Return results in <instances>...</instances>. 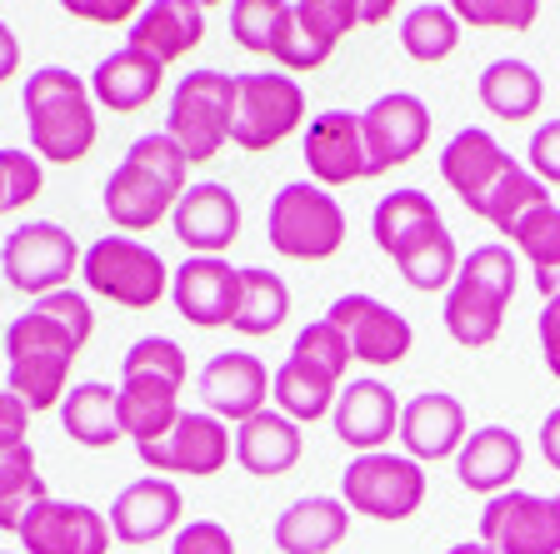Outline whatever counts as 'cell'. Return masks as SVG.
<instances>
[{"instance_id": "obj_33", "label": "cell", "mask_w": 560, "mask_h": 554, "mask_svg": "<svg viewBox=\"0 0 560 554\" xmlns=\"http://www.w3.org/2000/svg\"><path fill=\"white\" fill-rule=\"evenodd\" d=\"M336 385L340 380H330L326 369H315L311 359H301V355H291L285 365L270 375V394H276V410L280 415H291L295 425H311V420H320V415H330L336 410Z\"/></svg>"}, {"instance_id": "obj_47", "label": "cell", "mask_w": 560, "mask_h": 554, "mask_svg": "<svg viewBox=\"0 0 560 554\" xmlns=\"http://www.w3.org/2000/svg\"><path fill=\"white\" fill-rule=\"evenodd\" d=\"M75 21H91V25H126L130 15L145 11V0H60Z\"/></svg>"}, {"instance_id": "obj_39", "label": "cell", "mask_w": 560, "mask_h": 554, "mask_svg": "<svg viewBox=\"0 0 560 554\" xmlns=\"http://www.w3.org/2000/svg\"><path fill=\"white\" fill-rule=\"evenodd\" d=\"M540 205H550V185H540L530 170H521V165H515V170L501 180V190H495V196L486 200L480 220H490V225H495V231H501L505 240H511L515 225H521V220L530 215V210H540Z\"/></svg>"}, {"instance_id": "obj_21", "label": "cell", "mask_w": 560, "mask_h": 554, "mask_svg": "<svg viewBox=\"0 0 560 554\" xmlns=\"http://www.w3.org/2000/svg\"><path fill=\"white\" fill-rule=\"evenodd\" d=\"M270 400V369L250 350H225L200 369V404L215 420H250Z\"/></svg>"}, {"instance_id": "obj_15", "label": "cell", "mask_w": 560, "mask_h": 554, "mask_svg": "<svg viewBox=\"0 0 560 554\" xmlns=\"http://www.w3.org/2000/svg\"><path fill=\"white\" fill-rule=\"evenodd\" d=\"M361 130H365V151H371V175H385L396 165L416 161L420 145L431 140V110H425L420 95L390 91L361 110Z\"/></svg>"}, {"instance_id": "obj_27", "label": "cell", "mask_w": 560, "mask_h": 554, "mask_svg": "<svg viewBox=\"0 0 560 554\" xmlns=\"http://www.w3.org/2000/svg\"><path fill=\"white\" fill-rule=\"evenodd\" d=\"M301 450H305L301 425L291 415H280V410H260V415L241 420V429H235V460L256 480L291 474L301 464Z\"/></svg>"}, {"instance_id": "obj_2", "label": "cell", "mask_w": 560, "mask_h": 554, "mask_svg": "<svg viewBox=\"0 0 560 554\" xmlns=\"http://www.w3.org/2000/svg\"><path fill=\"white\" fill-rule=\"evenodd\" d=\"M371 235L390 260H396L400 280L410 290H451L455 270H460V250H455V235L445 231L441 210L425 190H390V196L375 205L371 215Z\"/></svg>"}, {"instance_id": "obj_50", "label": "cell", "mask_w": 560, "mask_h": 554, "mask_svg": "<svg viewBox=\"0 0 560 554\" xmlns=\"http://www.w3.org/2000/svg\"><path fill=\"white\" fill-rule=\"evenodd\" d=\"M540 455H546V464L560 474V404L546 415V425H540Z\"/></svg>"}, {"instance_id": "obj_9", "label": "cell", "mask_w": 560, "mask_h": 554, "mask_svg": "<svg viewBox=\"0 0 560 554\" xmlns=\"http://www.w3.org/2000/svg\"><path fill=\"white\" fill-rule=\"evenodd\" d=\"M81 275L101 300H116L126 310H151L171 290L165 260L151 245L130 240V235H101L91 250L81 255Z\"/></svg>"}, {"instance_id": "obj_4", "label": "cell", "mask_w": 560, "mask_h": 554, "mask_svg": "<svg viewBox=\"0 0 560 554\" xmlns=\"http://www.w3.org/2000/svg\"><path fill=\"white\" fill-rule=\"evenodd\" d=\"M25 130H31L35 161L75 165L95 145V105L91 85L66 66H40L25 75Z\"/></svg>"}, {"instance_id": "obj_24", "label": "cell", "mask_w": 560, "mask_h": 554, "mask_svg": "<svg viewBox=\"0 0 560 554\" xmlns=\"http://www.w3.org/2000/svg\"><path fill=\"white\" fill-rule=\"evenodd\" d=\"M336 435L346 439L355 455H375L390 445L400 425V404H396V390L385 380H355L336 394Z\"/></svg>"}, {"instance_id": "obj_12", "label": "cell", "mask_w": 560, "mask_h": 554, "mask_svg": "<svg viewBox=\"0 0 560 554\" xmlns=\"http://www.w3.org/2000/svg\"><path fill=\"white\" fill-rule=\"evenodd\" d=\"M75 266H81V250H75L70 231H60L50 220L15 225L5 235V245H0V270L25 295H56V290H66Z\"/></svg>"}, {"instance_id": "obj_38", "label": "cell", "mask_w": 560, "mask_h": 554, "mask_svg": "<svg viewBox=\"0 0 560 554\" xmlns=\"http://www.w3.org/2000/svg\"><path fill=\"white\" fill-rule=\"evenodd\" d=\"M285 25H291L285 0H231V40L250 56H276Z\"/></svg>"}, {"instance_id": "obj_11", "label": "cell", "mask_w": 560, "mask_h": 554, "mask_svg": "<svg viewBox=\"0 0 560 554\" xmlns=\"http://www.w3.org/2000/svg\"><path fill=\"white\" fill-rule=\"evenodd\" d=\"M480 544L495 554H560V495L505 490L480 509Z\"/></svg>"}, {"instance_id": "obj_54", "label": "cell", "mask_w": 560, "mask_h": 554, "mask_svg": "<svg viewBox=\"0 0 560 554\" xmlns=\"http://www.w3.org/2000/svg\"><path fill=\"white\" fill-rule=\"evenodd\" d=\"M190 5H196V11H206V5H221V0H190Z\"/></svg>"}, {"instance_id": "obj_36", "label": "cell", "mask_w": 560, "mask_h": 554, "mask_svg": "<svg viewBox=\"0 0 560 554\" xmlns=\"http://www.w3.org/2000/svg\"><path fill=\"white\" fill-rule=\"evenodd\" d=\"M511 240L521 245V255L530 260V270H536V290L546 300H556L560 295V205L556 200L530 210L511 231Z\"/></svg>"}, {"instance_id": "obj_44", "label": "cell", "mask_w": 560, "mask_h": 554, "mask_svg": "<svg viewBox=\"0 0 560 554\" xmlns=\"http://www.w3.org/2000/svg\"><path fill=\"white\" fill-rule=\"evenodd\" d=\"M291 355L311 359L315 369H326L330 380H340V375H346V365H350V350H346V340H340V330L330 320H311V325H305L301 335H295Z\"/></svg>"}, {"instance_id": "obj_8", "label": "cell", "mask_w": 560, "mask_h": 554, "mask_svg": "<svg viewBox=\"0 0 560 554\" xmlns=\"http://www.w3.org/2000/svg\"><path fill=\"white\" fill-rule=\"evenodd\" d=\"M340 499L350 515L381 524H400L425 505V464H416L410 455L396 450H375V455H355L340 474Z\"/></svg>"}, {"instance_id": "obj_49", "label": "cell", "mask_w": 560, "mask_h": 554, "mask_svg": "<svg viewBox=\"0 0 560 554\" xmlns=\"http://www.w3.org/2000/svg\"><path fill=\"white\" fill-rule=\"evenodd\" d=\"M536 330H540V359H546V369L560 380V295L540 305Z\"/></svg>"}, {"instance_id": "obj_31", "label": "cell", "mask_w": 560, "mask_h": 554, "mask_svg": "<svg viewBox=\"0 0 560 554\" xmlns=\"http://www.w3.org/2000/svg\"><path fill=\"white\" fill-rule=\"evenodd\" d=\"M540 101H546V81H540L536 66H525V60H515V56H501L480 70V105H486L495 120L521 126V120H530L540 110Z\"/></svg>"}, {"instance_id": "obj_40", "label": "cell", "mask_w": 560, "mask_h": 554, "mask_svg": "<svg viewBox=\"0 0 560 554\" xmlns=\"http://www.w3.org/2000/svg\"><path fill=\"white\" fill-rule=\"evenodd\" d=\"M295 25L311 35L315 46L336 50L355 25H361V11H355V0H295Z\"/></svg>"}, {"instance_id": "obj_13", "label": "cell", "mask_w": 560, "mask_h": 554, "mask_svg": "<svg viewBox=\"0 0 560 554\" xmlns=\"http://www.w3.org/2000/svg\"><path fill=\"white\" fill-rule=\"evenodd\" d=\"M136 455L155 474H221L235 455V435L210 410H180V420L161 439L136 445Z\"/></svg>"}, {"instance_id": "obj_17", "label": "cell", "mask_w": 560, "mask_h": 554, "mask_svg": "<svg viewBox=\"0 0 560 554\" xmlns=\"http://www.w3.org/2000/svg\"><path fill=\"white\" fill-rule=\"evenodd\" d=\"M25 554H110V520L75 499H46L25 515L21 534Z\"/></svg>"}, {"instance_id": "obj_10", "label": "cell", "mask_w": 560, "mask_h": 554, "mask_svg": "<svg viewBox=\"0 0 560 554\" xmlns=\"http://www.w3.org/2000/svg\"><path fill=\"white\" fill-rule=\"evenodd\" d=\"M305 116V91L280 70H245L235 75V116L231 145L241 151H270L291 135Z\"/></svg>"}, {"instance_id": "obj_45", "label": "cell", "mask_w": 560, "mask_h": 554, "mask_svg": "<svg viewBox=\"0 0 560 554\" xmlns=\"http://www.w3.org/2000/svg\"><path fill=\"white\" fill-rule=\"evenodd\" d=\"M171 554H235V540L221 520H190L175 530Z\"/></svg>"}, {"instance_id": "obj_32", "label": "cell", "mask_w": 560, "mask_h": 554, "mask_svg": "<svg viewBox=\"0 0 560 554\" xmlns=\"http://www.w3.org/2000/svg\"><path fill=\"white\" fill-rule=\"evenodd\" d=\"M60 425L75 445L85 450H105L120 439V410H116V390L105 380H81L70 385L66 400H60Z\"/></svg>"}, {"instance_id": "obj_35", "label": "cell", "mask_w": 560, "mask_h": 554, "mask_svg": "<svg viewBox=\"0 0 560 554\" xmlns=\"http://www.w3.org/2000/svg\"><path fill=\"white\" fill-rule=\"evenodd\" d=\"M291 315V285L276 270L245 266L241 270V300H235V325L241 335H270L280 330V320Z\"/></svg>"}, {"instance_id": "obj_43", "label": "cell", "mask_w": 560, "mask_h": 554, "mask_svg": "<svg viewBox=\"0 0 560 554\" xmlns=\"http://www.w3.org/2000/svg\"><path fill=\"white\" fill-rule=\"evenodd\" d=\"M40 185H46V170L31 151H11V145L0 151V215L31 205L40 196Z\"/></svg>"}, {"instance_id": "obj_22", "label": "cell", "mask_w": 560, "mask_h": 554, "mask_svg": "<svg viewBox=\"0 0 560 554\" xmlns=\"http://www.w3.org/2000/svg\"><path fill=\"white\" fill-rule=\"evenodd\" d=\"M180 509H186L180 490H175L165 474H145V480H130V485L110 499V515H105V520H110V534H116L120 544H155L180 524Z\"/></svg>"}, {"instance_id": "obj_52", "label": "cell", "mask_w": 560, "mask_h": 554, "mask_svg": "<svg viewBox=\"0 0 560 554\" xmlns=\"http://www.w3.org/2000/svg\"><path fill=\"white\" fill-rule=\"evenodd\" d=\"M355 11H361V25H381L396 15V0H355Z\"/></svg>"}, {"instance_id": "obj_42", "label": "cell", "mask_w": 560, "mask_h": 554, "mask_svg": "<svg viewBox=\"0 0 560 554\" xmlns=\"http://www.w3.org/2000/svg\"><path fill=\"white\" fill-rule=\"evenodd\" d=\"M126 375H155V380H171V385H186V350L175 345L165 335H145L126 350Z\"/></svg>"}, {"instance_id": "obj_55", "label": "cell", "mask_w": 560, "mask_h": 554, "mask_svg": "<svg viewBox=\"0 0 560 554\" xmlns=\"http://www.w3.org/2000/svg\"><path fill=\"white\" fill-rule=\"evenodd\" d=\"M0 554H15V550H0Z\"/></svg>"}, {"instance_id": "obj_3", "label": "cell", "mask_w": 560, "mask_h": 554, "mask_svg": "<svg viewBox=\"0 0 560 554\" xmlns=\"http://www.w3.org/2000/svg\"><path fill=\"white\" fill-rule=\"evenodd\" d=\"M186 170H190V161L180 155V145L165 130L140 135L126 151V161L110 170V180H105L101 200H105L110 225H120V231H151V225H161V215H171L175 200L186 196Z\"/></svg>"}, {"instance_id": "obj_18", "label": "cell", "mask_w": 560, "mask_h": 554, "mask_svg": "<svg viewBox=\"0 0 560 554\" xmlns=\"http://www.w3.org/2000/svg\"><path fill=\"white\" fill-rule=\"evenodd\" d=\"M396 435H400V450L416 464L451 460V455H460V445H466V435H470L466 404L445 390H420L416 400L400 404Z\"/></svg>"}, {"instance_id": "obj_19", "label": "cell", "mask_w": 560, "mask_h": 554, "mask_svg": "<svg viewBox=\"0 0 560 554\" xmlns=\"http://www.w3.org/2000/svg\"><path fill=\"white\" fill-rule=\"evenodd\" d=\"M305 170L315 175V185H350V180H371V151H365V130L361 116L350 110H326L305 126Z\"/></svg>"}, {"instance_id": "obj_25", "label": "cell", "mask_w": 560, "mask_h": 554, "mask_svg": "<svg viewBox=\"0 0 560 554\" xmlns=\"http://www.w3.org/2000/svg\"><path fill=\"white\" fill-rule=\"evenodd\" d=\"M525 464V445L515 429L505 425H480L466 435V445H460V455H455V474H460V485L470 490V495H505V490L515 485V474H521Z\"/></svg>"}, {"instance_id": "obj_34", "label": "cell", "mask_w": 560, "mask_h": 554, "mask_svg": "<svg viewBox=\"0 0 560 554\" xmlns=\"http://www.w3.org/2000/svg\"><path fill=\"white\" fill-rule=\"evenodd\" d=\"M46 480H40V464H35L31 445H0V530L21 534L25 515L35 505H46Z\"/></svg>"}, {"instance_id": "obj_1", "label": "cell", "mask_w": 560, "mask_h": 554, "mask_svg": "<svg viewBox=\"0 0 560 554\" xmlns=\"http://www.w3.org/2000/svg\"><path fill=\"white\" fill-rule=\"evenodd\" d=\"M95 310L81 290L40 295L5 330V390H15L31 410H50L70 390V365L91 345Z\"/></svg>"}, {"instance_id": "obj_16", "label": "cell", "mask_w": 560, "mask_h": 554, "mask_svg": "<svg viewBox=\"0 0 560 554\" xmlns=\"http://www.w3.org/2000/svg\"><path fill=\"white\" fill-rule=\"evenodd\" d=\"M515 165H521V161H515V155L505 151L495 135H486L480 126L455 130L451 145L441 151L445 185L460 196V205H466L470 215H480V210H486V200L501 190V180L515 170Z\"/></svg>"}, {"instance_id": "obj_29", "label": "cell", "mask_w": 560, "mask_h": 554, "mask_svg": "<svg viewBox=\"0 0 560 554\" xmlns=\"http://www.w3.org/2000/svg\"><path fill=\"white\" fill-rule=\"evenodd\" d=\"M116 410H120V435H130L136 445H151L180 420V385L155 380V375H126Z\"/></svg>"}, {"instance_id": "obj_37", "label": "cell", "mask_w": 560, "mask_h": 554, "mask_svg": "<svg viewBox=\"0 0 560 554\" xmlns=\"http://www.w3.org/2000/svg\"><path fill=\"white\" fill-rule=\"evenodd\" d=\"M460 31H466V25L451 15V5L425 0V5H416V11L400 21V46H406L410 60L435 66V60H445L455 46H460Z\"/></svg>"}, {"instance_id": "obj_5", "label": "cell", "mask_w": 560, "mask_h": 554, "mask_svg": "<svg viewBox=\"0 0 560 554\" xmlns=\"http://www.w3.org/2000/svg\"><path fill=\"white\" fill-rule=\"evenodd\" d=\"M515 250L511 245H476L460 260L451 290H445V330L455 345L486 350L495 345L505 325V305L515 295Z\"/></svg>"}, {"instance_id": "obj_53", "label": "cell", "mask_w": 560, "mask_h": 554, "mask_svg": "<svg viewBox=\"0 0 560 554\" xmlns=\"http://www.w3.org/2000/svg\"><path fill=\"white\" fill-rule=\"evenodd\" d=\"M445 554H495V550H490V544H451V550H445Z\"/></svg>"}, {"instance_id": "obj_46", "label": "cell", "mask_w": 560, "mask_h": 554, "mask_svg": "<svg viewBox=\"0 0 560 554\" xmlns=\"http://www.w3.org/2000/svg\"><path fill=\"white\" fill-rule=\"evenodd\" d=\"M530 175L540 185H560V120H546L530 135Z\"/></svg>"}, {"instance_id": "obj_14", "label": "cell", "mask_w": 560, "mask_h": 554, "mask_svg": "<svg viewBox=\"0 0 560 554\" xmlns=\"http://www.w3.org/2000/svg\"><path fill=\"white\" fill-rule=\"evenodd\" d=\"M326 320L340 330L350 359H361V365H400L410 355V340H416L406 315L375 295H340L326 310Z\"/></svg>"}, {"instance_id": "obj_23", "label": "cell", "mask_w": 560, "mask_h": 554, "mask_svg": "<svg viewBox=\"0 0 560 554\" xmlns=\"http://www.w3.org/2000/svg\"><path fill=\"white\" fill-rule=\"evenodd\" d=\"M171 215H175V235H180V245L190 255H221L241 235V205L215 180L186 185V196L175 200Z\"/></svg>"}, {"instance_id": "obj_6", "label": "cell", "mask_w": 560, "mask_h": 554, "mask_svg": "<svg viewBox=\"0 0 560 554\" xmlns=\"http://www.w3.org/2000/svg\"><path fill=\"white\" fill-rule=\"evenodd\" d=\"M266 235L270 250L285 255V260H330L346 245V210L320 185L291 180L280 185L276 200H270Z\"/></svg>"}, {"instance_id": "obj_20", "label": "cell", "mask_w": 560, "mask_h": 554, "mask_svg": "<svg viewBox=\"0 0 560 554\" xmlns=\"http://www.w3.org/2000/svg\"><path fill=\"white\" fill-rule=\"evenodd\" d=\"M175 310L200 330L235 325V300H241V270L225 266L221 255H190L186 266L171 275Z\"/></svg>"}, {"instance_id": "obj_51", "label": "cell", "mask_w": 560, "mask_h": 554, "mask_svg": "<svg viewBox=\"0 0 560 554\" xmlns=\"http://www.w3.org/2000/svg\"><path fill=\"white\" fill-rule=\"evenodd\" d=\"M15 70H21V40L5 21H0V81H11Z\"/></svg>"}, {"instance_id": "obj_7", "label": "cell", "mask_w": 560, "mask_h": 554, "mask_svg": "<svg viewBox=\"0 0 560 554\" xmlns=\"http://www.w3.org/2000/svg\"><path fill=\"white\" fill-rule=\"evenodd\" d=\"M231 116H235V75H225V70H190L171 95L165 135L180 145V155L190 165L215 161L221 145L231 140Z\"/></svg>"}, {"instance_id": "obj_28", "label": "cell", "mask_w": 560, "mask_h": 554, "mask_svg": "<svg viewBox=\"0 0 560 554\" xmlns=\"http://www.w3.org/2000/svg\"><path fill=\"white\" fill-rule=\"evenodd\" d=\"M350 530L346 499L330 495H305L295 505L280 509L276 520V550L280 554H330Z\"/></svg>"}, {"instance_id": "obj_41", "label": "cell", "mask_w": 560, "mask_h": 554, "mask_svg": "<svg viewBox=\"0 0 560 554\" xmlns=\"http://www.w3.org/2000/svg\"><path fill=\"white\" fill-rule=\"evenodd\" d=\"M460 25L480 31H530L540 15V0H445Z\"/></svg>"}, {"instance_id": "obj_26", "label": "cell", "mask_w": 560, "mask_h": 554, "mask_svg": "<svg viewBox=\"0 0 560 554\" xmlns=\"http://www.w3.org/2000/svg\"><path fill=\"white\" fill-rule=\"evenodd\" d=\"M200 40H206V11H196L190 0H151L126 35V46L151 56L155 66H171V60L190 56Z\"/></svg>"}, {"instance_id": "obj_30", "label": "cell", "mask_w": 560, "mask_h": 554, "mask_svg": "<svg viewBox=\"0 0 560 554\" xmlns=\"http://www.w3.org/2000/svg\"><path fill=\"white\" fill-rule=\"evenodd\" d=\"M161 75L165 66H155L151 56H140V50H116V56H105L91 75V95L101 105H110L116 116H130L140 105H151L155 91H161Z\"/></svg>"}, {"instance_id": "obj_48", "label": "cell", "mask_w": 560, "mask_h": 554, "mask_svg": "<svg viewBox=\"0 0 560 554\" xmlns=\"http://www.w3.org/2000/svg\"><path fill=\"white\" fill-rule=\"evenodd\" d=\"M31 404L15 390H0V445H25V429H31Z\"/></svg>"}]
</instances>
